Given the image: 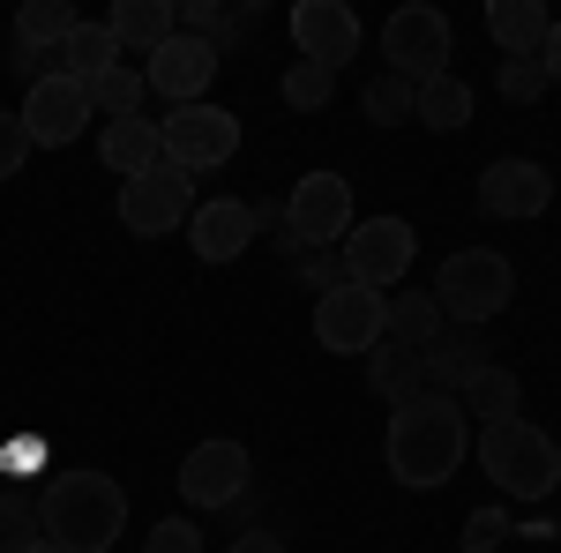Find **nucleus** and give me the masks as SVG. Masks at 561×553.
<instances>
[{
	"instance_id": "1",
	"label": "nucleus",
	"mask_w": 561,
	"mask_h": 553,
	"mask_svg": "<svg viewBox=\"0 0 561 553\" xmlns=\"http://www.w3.org/2000/svg\"><path fill=\"white\" fill-rule=\"evenodd\" d=\"M382 457H389V479L397 486H449L457 464L472 457V419H465V404L457 396H434L420 389L412 404H389V434H382Z\"/></svg>"
},
{
	"instance_id": "2",
	"label": "nucleus",
	"mask_w": 561,
	"mask_h": 553,
	"mask_svg": "<svg viewBox=\"0 0 561 553\" xmlns=\"http://www.w3.org/2000/svg\"><path fill=\"white\" fill-rule=\"evenodd\" d=\"M38 531L60 553H113V539L128 531V494L105 471H60L38 494Z\"/></svg>"
},
{
	"instance_id": "3",
	"label": "nucleus",
	"mask_w": 561,
	"mask_h": 553,
	"mask_svg": "<svg viewBox=\"0 0 561 553\" xmlns=\"http://www.w3.org/2000/svg\"><path fill=\"white\" fill-rule=\"evenodd\" d=\"M427 292H434L449 330H479V322H494L517 299V269H510V255H494V247H457V255L434 269Z\"/></svg>"
},
{
	"instance_id": "4",
	"label": "nucleus",
	"mask_w": 561,
	"mask_h": 553,
	"mask_svg": "<svg viewBox=\"0 0 561 553\" xmlns=\"http://www.w3.org/2000/svg\"><path fill=\"white\" fill-rule=\"evenodd\" d=\"M479 471L510 494V502H539L561 486V449L547 426L531 419H510V426H486L479 434Z\"/></svg>"
},
{
	"instance_id": "5",
	"label": "nucleus",
	"mask_w": 561,
	"mask_h": 553,
	"mask_svg": "<svg viewBox=\"0 0 561 553\" xmlns=\"http://www.w3.org/2000/svg\"><path fill=\"white\" fill-rule=\"evenodd\" d=\"M337 262H345V285H359V292H397L420 262V232L404 217H359Z\"/></svg>"
},
{
	"instance_id": "6",
	"label": "nucleus",
	"mask_w": 561,
	"mask_h": 553,
	"mask_svg": "<svg viewBox=\"0 0 561 553\" xmlns=\"http://www.w3.org/2000/svg\"><path fill=\"white\" fill-rule=\"evenodd\" d=\"M158 135H165V165H180L187 180L240 158V113H225L210 97H203V105H173V113L158 120Z\"/></svg>"
},
{
	"instance_id": "7",
	"label": "nucleus",
	"mask_w": 561,
	"mask_h": 553,
	"mask_svg": "<svg viewBox=\"0 0 561 553\" xmlns=\"http://www.w3.org/2000/svg\"><path fill=\"white\" fill-rule=\"evenodd\" d=\"M285 240H293V255L345 247V240H352V187H345V172H307L300 187L285 195Z\"/></svg>"
},
{
	"instance_id": "8",
	"label": "nucleus",
	"mask_w": 561,
	"mask_h": 553,
	"mask_svg": "<svg viewBox=\"0 0 561 553\" xmlns=\"http://www.w3.org/2000/svg\"><path fill=\"white\" fill-rule=\"evenodd\" d=\"M449 45H457V31H449V15H442V8H397V15L382 23L389 76H404L412 90L434 83V76H449Z\"/></svg>"
},
{
	"instance_id": "9",
	"label": "nucleus",
	"mask_w": 561,
	"mask_h": 553,
	"mask_svg": "<svg viewBox=\"0 0 561 553\" xmlns=\"http://www.w3.org/2000/svg\"><path fill=\"white\" fill-rule=\"evenodd\" d=\"M195 217V180L180 165H150L142 180H121V224L135 240H165Z\"/></svg>"
},
{
	"instance_id": "10",
	"label": "nucleus",
	"mask_w": 561,
	"mask_h": 553,
	"mask_svg": "<svg viewBox=\"0 0 561 553\" xmlns=\"http://www.w3.org/2000/svg\"><path fill=\"white\" fill-rule=\"evenodd\" d=\"M98 113H90V90L76 83V76H45V83L23 90V128H31V150H68L76 135L90 128Z\"/></svg>"
},
{
	"instance_id": "11",
	"label": "nucleus",
	"mask_w": 561,
	"mask_h": 553,
	"mask_svg": "<svg viewBox=\"0 0 561 553\" xmlns=\"http://www.w3.org/2000/svg\"><path fill=\"white\" fill-rule=\"evenodd\" d=\"M217 45L210 38H187V31H173V38L150 53V68H142V90H158L165 105H203L217 83Z\"/></svg>"
},
{
	"instance_id": "12",
	"label": "nucleus",
	"mask_w": 561,
	"mask_h": 553,
	"mask_svg": "<svg viewBox=\"0 0 561 553\" xmlns=\"http://www.w3.org/2000/svg\"><path fill=\"white\" fill-rule=\"evenodd\" d=\"M314 344L322 352H345V359H367L382 344V292H359V285L322 292L314 299Z\"/></svg>"
},
{
	"instance_id": "13",
	"label": "nucleus",
	"mask_w": 561,
	"mask_h": 553,
	"mask_svg": "<svg viewBox=\"0 0 561 553\" xmlns=\"http://www.w3.org/2000/svg\"><path fill=\"white\" fill-rule=\"evenodd\" d=\"M248 479H255V457L240 441H195L187 464H180V494L195 509H232L248 494Z\"/></svg>"
},
{
	"instance_id": "14",
	"label": "nucleus",
	"mask_w": 561,
	"mask_h": 553,
	"mask_svg": "<svg viewBox=\"0 0 561 553\" xmlns=\"http://www.w3.org/2000/svg\"><path fill=\"white\" fill-rule=\"evenodd\" d=\"M547 203H554V172L539 165V158H494V165L479 172V210L486 217L524 224V217H547Z\"/></svg>"
},
{
	"instance_id": "15",
	"label": "nucleus",
	"mask_w": 561,
	"mask_h": 553,
	"mask_svg": "<svg viewBox=\"0 0 561 553\" xmlns=\"http://www.w3.org/2000/svg\"><path fill=\"white\" fill-rule=\"evenodd\" d=\"M293 45H300V60L337 76L345 60H359V15L345 0H300L293 8Z\"/></svg>"
},
{
	"instance_id": "16",
	"label": "nucleus",
	"mask_w": 561,
	"mask_h": 553,
	"mask_svg": "<svg viewBox=\"0 0 561 553\" xmlns=\"http://www.w3.org/2000/svg\"><path fill=\"white\" fill-rule=\"evenodd\" d=\"M255 203H232V195H217V203H195V217H187V247L203 262H240L248 247H255Z\"/></svg>"
},
{
	"instance_id": "17",
	"label": "nucleus",
	"mask_w": 561,
	"mask_h": 553,
	"mask_svg": "<svg viewBox=\"0 0 561 553\" xmlns=\"http://www.w3.org/2000/svg\"><path fill=\"white\" fill-rule=\"evenodd\" d=\"M98 158H105V172H121V180H142L150 165H165V135H158V120H105L98 128Z\"/></svg>"
},
{
	"instance_id": "18",
	"label": "nucleus",
	"mask_w": 561,
	"mask_h": 553,
	"mask_svg": "<svg viewBox=\"0 0 561 553\" xmlns=\"http://www.w3.org/2000/svg\"><path fill=\"white\" fill-rule=\"evenodd\" d=\"M420 367H427V389H434V396H465V389L479 382V367H486L479 330H442V337L420 352Z\"/></svg>"
},
{
	"instance_id": "19",
	"label": "nucleus",
	"mask_w": 561,
	"mask_h": 553,
	"mask_svg": "<svg viewBox=\"0 0 561 553\" xmlns=\"http://www.w3.org/2000/svg\"><path fill=\"white\" fill-rule=\"evenodd\" d=\"M547 31H554V15L539 0H494L486 8V38L502 45V60H531L547 45Z\"/></svg>"
},
{
	"instance_id": "20",
	"label": "nucleus",
	"mask_w": 561,
	"mask_h": 553,
	"mask_svg": "<svg viewBox=\"0 0 561 553\" xmlns=\"http://www.w3.org/2000/svg\"><path fill=\"white\" fill-rule=\"evenodd\" d=\"M367 389H375V396H382V404H412V396H420V389H427V367H420V352H412V344H375V352H367Z\"/></svg>"
},
{
	"instance_id": "21",
	"label": "nucleus",
	"mask_w": 561,
	"mask_h": 553,
	"mask_svg": "<svg viewBox=\"0 0 561 553\" xmlns=\"http://www.w3.org/2000/svg\"><path fill=\"white\" fill-rule=\"evenodd\" d=\"M449 322H442V307L434 292H382V337L389 344H412V352H427Z\"/></svg>"
},
{
	"instance_id": "22",
	"label": "nucleus",
	"mask_w": 561,
	"mask_h": 553,
	"mask_svg": "<svg viewBox=\"0 0 561 553\" xmlns=\"http://www.w3.org/2000/svg\"><path fill=\"white\" fill-rule=\"evenodd\" d=\"M457 404H465V419H479V434H486V426L524 419V382L510 375V367H479V382L465 389Z\"/></svg>"
},
{
	"instance_id": "23",
	"label": "nucleus",
	"mask_w": 561,
	"mask_h": 553,
	"mask_svg": "<svg viewBox=\"0 0 561 553\" xmlns=\"http://www.w3.org/2000/svg\"><path fill=\"white\" fill-rule=\"evenodd\" d=\"M105 31H113V45H142V53H158V45L180 31V8H173V0H121V8L105 15Z\"/></svg>"
},
{
	"instance_id": "24",
	"label": "nucleus",
	"mask_w": 561,
	"mask_h": 553,
	"mask_svg": "<svg viewBox=\"0 0 561 553\" xmlns=\"http://www.w3.org/2000/svg\"><path fill=\"white\" fill-rule=\"evenodd\" d=\"M412 120H420V128H434V135H457L465 120H472V83H457V76H434V83H420Z\"/></svg>"
},
{
	"instance_id": "25",
	"label": "nucleus",
	"mask_w": 561,
	"mask_h": 553,
	"mask_svg": "<svg viewBox=\"0 0 561 553\" xmlns=\"http://www.w3.org/2000/svg\"><path fill=\"white\" fill-rule=\"evenodd\" d=\"M76 23H83V15H76L68 0H23V8H15V38L38 45V53H60V45L76 38Z\"/></svg>"
},
{
	"instance_id": "26",
	"label": "nucleus",
	"mask_w": 561,
	"mask_h": 553,
	"mask_svg": "<svg viewBox=\"0 0 561 553\" xmlns=\"http://www.w3.org/2000/svg\"><path fill=\"white\" fill-rule=\"evenodd\" d=\"M105 68H121V45L105 23H76V38L60 45V76H76V83H98Z\"/></svg>"
},
{
	"instance_id": "27",
	"label": "nucleus",
	"mask_w": 561,
	"mask_h": 553,
	"mask_svg": "<svg viewBox=\"0 0 561 553\" xmlns=\"http://www.w3.org/2000/svg\"><path fill=\"white\" fill-rule=\"evenodd\" d=\"M412 105H420V90L404 83V76H389V68L359 83V113H367L375 128H404V120H412Z\"/></svg>"
},
{
	"instance_id": "28",
	"label": "nucleus",
	"mask_w": 561,
	"mask_h": 553,
	"mask_svg": "<svg viewBox=\"0 0 561 553\" xmlns=\"http://www.w3.org/2000/svg\"><path fill=\"white\" fill-rule=\"evenodd\" d=\"M83 90H90V113H98V120H135L142 97H150V90H142V68H105V76L83 83Z\"/></svg>"
},
{
	"instance_id": "29",
	"label": "nucleus",
	"mask_w": 561,
	"mask_h": 553,
	"mask_svg": "<svg viewBox=\"0 0 561 553\" xmlns=\"http://www.w3.org/2000/svg\"><path fill=\"white\" fill-rule=\"evenodd\" d=\"M330 97H337V76H330V68H314V60H293V68H285V105L322 113Z\"/></svg>"
},
{
	"instance_id": "30",
	"label": "nucleus",
	"mask_w": 561,
	"mask_h": 553,
	"mask_svg": "<svg viewBox=\"0 0 561 553\" xmlns=\"http://www.w3.org/2000/svg\"><path fill=\"white\" fill-rule=\"evenodd\" d=\"M45 531H38V502L31 494H0V553H23V546H38Z\"/></svg>"
},
{
	"instance_id": "31",
	"label": "nucleus",
	"mask_w": 561,
	"mask_h": 553,
	"mask_svg": "<svg viewBox=\"0 0 561 553\" xmlns=\"http://www.w3.org/2000/svg\"><path fill=\"white\" fill-rule=\"evenodd\" d=\"M494 90H502L510 105H531V97L547 90V68H539V53H531V60H502V76H494Z\"/></svg>"
},
{
	"instance_id": "32",
	"label": "nucleus",
	"mask_w": 561,
	"mask_h": 553,
	"mask_svg": "<svg viewBox=\"0 0 561 553\" xmlns=\"http://www.w3.org/2000/svg\"><path fill=\"white\" fill-rule=\"evenodd\" d=\"M23 165H31V128L23 113H0V180H15Z\"/></svg>"
},
{
	"instance_id": "33",
	"label": "nucleus",
	"mask_w": 561,
	"mask_h": 553,
	"mask_svg": "<svg viewBox=\"0 0 561 553\" xmlns=\"http://www.w3.org/2000/svg\"><path fill=\"white\" fill-rule=\"evenodd\" d=\"M142 553H203V531H195L187 516H165V523L142 539Z\"/></svg>"
},
{
	"instance_id": "34",
	"label": "nucleus",
	"mask_w": 561,
	"mask_h": 553,
	"mask_svg": "<svg viewBox=\"0 0 561 553\" xmlns=\"http://www.w3.org/2000/svg\"><path fill=\"white\" fill-rule=\"evenodd\" d=\"M502 539H510V516L502 509H472L465 516V553H494Z\"/></svg>"
},
{
	"instance_id": "35",
	"label": "nucleus",
	"mask_w": 561,
	"mask_h": 553,
	"mask_svg": "<svg viewBox=\"0 0 561 553\" xmlns=\"http://www.w3.org/2000/svg\"><path fill=\"white\" fill-rule=\"evenodd\" d=\"M293 262H300V277H307V285H314V299L345 285V262H337V247H314V255H293Z\"/></svg>"
},
{
	"instance_id": "36",
	"label": "nucleus",
	"mask_w": 561,
	"mask_h": 553,
	"mask_svg": "<svg viewBox=\"0 0 561 553\" xmlns=\"http://www.w3.org/2000/svg\"><path fill=\"white\" fill-rule=\"evenodd\" d=\"M225 553H285V539H277V531H240Z\"/></svg>"
},
{
	"instance_id": "37",
	"label": "nucleus",
	"mask_w": 561,
	"mask_h": 553,
	"mask_svg": "<svg viewBox=\"0 0 561 553\" xmlns=\"http://www.w3.org/2000/svg\"><path fill=\"white\" fill-rule=\"evenodd\" d=\"M539 68H547V83H561V15H554V31H547V45H539Z\"/></svg>"
},
{
	"instance_id": "38",
	"label": "nucleus",
	"mask_w": 561,
	"mask_h": 553,
	"mask_svg": "<svg viewBox=\"0 0 561 553\" xmlns=\"http://www.w3.org/2000/svg\"><path fill=\"white\" fill-rule=\"evenodd\" d=\"M23 553H60V546H53V539H38V546H23Z\"/></svg>"
},
{
	"instance_id": "39",
	"label": "nucleus",
	"mask_w": 561,
	"mask_h": 553,
	"mask_svg": "<svg viewBox=\"0 0 561 553\" xmlns=\"http://www.w3.org/2000/svg\"><path fill=\"white\" fill-rule=\"evenodd\" d=\"M554 494H561V486H554Z\"/></svg>"
}]
</instances>
